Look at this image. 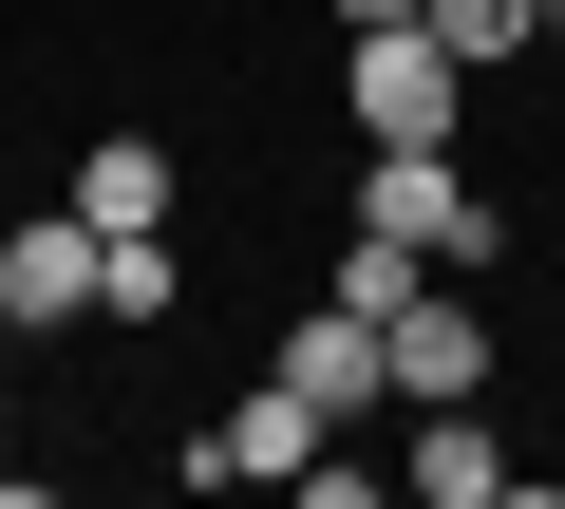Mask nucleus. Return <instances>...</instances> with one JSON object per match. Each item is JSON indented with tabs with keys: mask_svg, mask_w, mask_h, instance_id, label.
I'll use <instances>...</instances> for the list:
<instances>
[{
	"mask_svg": "<svg viewBox=\"0 0 565 509\" xmlns=\"http://www.w3.org/2000/svg\"><path fill=\"white\" fill-rule=\"evenodd\" d=\"M189 303V265H170V226H114V284H95V321H170Z\"/></svg>",
	"mask_w": 565,
	"mask_h": 509,
	"instance_id": "9d476101",
	"label": "nucleus"
},
{
	"mask_svg": "<svg viewBox=\"0 0 565 509\" xmlns=\"http://www.w3.org/2000/svg\"><path fill=\"white\" fill-rule=\"evenodd\" d=\"M415 284H434V265H415V245H396V226H359V245H340V303H359V321H396Z\"/></svg>",
	"mask_w": 565,
	"mask_h": 509,
	"instance_id": "9b49d317",
	"label": "nucleus"
},
{
	"mask_svg": "<svg viewBox=\"0 0 565 509\" xmlns=\"http://www.w3.org/2000/svg\"><path fill=\"white\" fill-rule=\"evenodd\" d=\"M340 114H359V151H452L471 132V57L434 20H377V39H340Z\"/></svg>",
	"mask_w": 565,
	"mask_h": 509,
	"instance_id": "f257e3e1",
	"label": "nucleus"
},
{
	"mask_svg": "<svg viewBox=\"0 0 565 509\" xmlns=\"http://www.w3.org/2000/svg\"><path fill=\"white\" fill-rule=\"evenodd\" d=\"M359 226H396L415 265H490V189L452 151H359Z\"/></svg>",
	"mask_w": 565,
	"mask_h": 509,
	"instance_id": "7ed1b4c3",
	"label": "nucleus"
},
{
	"mask_svg": "<svg viewBox=\"0 0 565 509\" xmlns=\"http://www.w3.org/2000/svg\"><path fill=\"white\" fill-rule=\"evenodd\" d=\"M321 434H340V415H321L302 378L264 359V378H245V396H226V415H207L170 471H189V490H302V471H321Z\"/></svg>",
	"mask_w": 565,
	"mask_h": 509,
	"instance_id": "f03ea898",
	"label": "nucleus"
},
{
	"mask_svg": "<svg viewBox=\"0 0 565 509\" xmlns=\"http://www.w3.org/2000/svg\"><path fill=\"white\" fill-rule=\"evenodd\" d=\"M396 471H415V490H434V509H509V434H490V415H471V396H434V415H415V453H396Z\"/></svg>",
	"mask_w": 565,
	"mask_h": 509,
	"instance_id": "0eeeda50",
	"label": "nucleus"
},
{
	"mask_svg": "<svg viewBox=\"0 0 565 509\" xmlns=\"http://www.w3.org/2000/svg\"><path fill=\"white\" fill-rule=\"evenodd\" d=\"M0 490H20V434H0Z\"/></svg>",
	"mask_w": 565,
	"mask_h": 509,
	"instance_id": "ddd939ff",
	"label": "nucleus"
},
{
	"mask_svg": "<svg viewBox=\"0 0 565 509\" xmlns=\"http://www.w3.org/2000/svg\"><path fill=\"white\" fill-rule=\"evenodd\" d=\"M415 20H434V39H452V57H471V76H509V57H527V39H546V0H415Z\"/></svg>",
	"mask_w": 565,
	"mask_h": 509,
	"instance_id": "1a4fd4ad",
	"label": "nucleus"
},
{
	"mask_svg": "<svg viewBox=\"0 0 565 509\" xmlns=\"http://www.w3.org/2000/svg\"><path fill=\"white\" fill-rule=\"evenodd\" d=\"M95 284H114V226H95V208H39V226H0V303H20L39 340H76V321H95Z\"/></svg>",
	"mask_w": 565,
	"mask_h": 509,
	"instance_id": "20e7f679",
	"label": "nucleus"
},
{
	"mask_svg": "<svg viewBox=\"0 0 565 509\" xmlns=\"http://www.w3.org/2000/svg\"><path fill=\"white\" fill-rule=\"evenodd\" d=\"M434 284H452V265H434ZM434 284L377 321V340H396V415H434V396H490V321H471V303H434Z\"/></svg>",
	"mask_w": 565,
	"mask_h": 509,
	"instance_id": "423d86ee",
	"label": "nucleus"
},
{
	"mask_svg": "<svg viewBox=\"0 0 565 509\" xmlns=\"http://www.w3.org/2000/svg\"><path fill=\"white\" fill-rule=\"evenodd\" d=\"M377 20H415V0H340V39H377Z\"/></svg>",
	"mask_w": 565,
	"mask_h": 509,
	"instance_id": "f8f14e48",
	"label": "nucleus"
},
{
	"mask_svg": "<svg viewBox=\"0 0 565 509\" xmlns=\"http://www.w3.org/2000/svg\"><path fill=\"white\" fill-rule=\"evenodd\" d=\"M546 39H565V0H546Z\"/></svg>",
	"mask_w": 565,
	"mask_h": 509,
	"instance_id": "4468645a",
	"label": "nucleus"
},
{
	"mask_svg": "<svg viewBox=\"0 0 565 509\" xmlns=\"http://www.w3.org/2000/svg\"><path fill=\"white\" fill-rule=\"evenodd\" d=\"M76 208H95V226H170V151H151V132H95V151H76Z\"/></svg>",
	"mask_w": 565,
	"mask_h": 509,
	"instance_id": "6e6552de",
	"label": "nucleus"
},
{
	"mask_svg": "<svg viewBox=\"0 0 565 509\" xmlns=\"http://www.w3.org/2000/svg\"><path fill=\"white\" fill-rule=\"evenodd\" d=\"M282 378H302L340 434H359V415H396V340H377L359 303H302V321H282Z\"/></svg>",
	"mask_w": 565,
	"mask_h": 509,
	"instance_id": "39448f33",
	"label": "nucleus"
}]
</instances>
